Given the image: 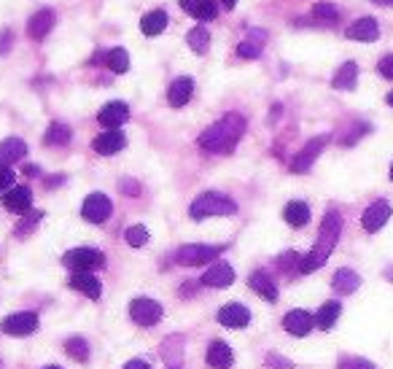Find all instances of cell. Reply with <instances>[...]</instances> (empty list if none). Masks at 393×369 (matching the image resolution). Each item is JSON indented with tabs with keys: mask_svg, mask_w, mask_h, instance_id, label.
I'll list each match as a JSON object with an SVG mask.
<instances>
[{
	"mask_svg": "<svg viewBox=\"0 0 393 369\" xmlns=\"http://www.w3.org/2000/svg\"><path fill=\"white\" fill-rule=\"evenodd\" d=\"M243 132H246V116L226 113L216 124H210L197 143H199V148L210 151V154H232L234 146L240 143Z\"/></svg>",
	"mask_w": 393,
	"mask_h": 369,
	"instance_id": "6da1fadb",
	"label": "cell"
},
{
	"mask_svg": "<svg viewBox=\"0 0 393 369\" xmlns=\"http://www.w3.org/2000/svg\"><path fill=\"white\" fill-rule=\"evenodd\" d=\"M340 234H342V216L337 213V210H329L326 216H323V224H320V232H318V240H315V246L310 251L308 256L299 259V272H315L320 264H326V259L332 256L334 246H337V240H340Z\"/></svg>",
	"mask_w": 393,
	"mask_h": 369,
	"instance_id": "7a4b0ae2",
	"label": "cell"
},
{
	"mask_svg": "<svg viewBox=\"0 0 393 369\" xmlns=\"http://www.w3.org/2000/svg\"><path fill=\"white\" fill-rule=\"evenodd\" d=\"M234 210H237V205H234L232 197L219 194V192H205L192 202L189 216L194 222H202V219H210V216H232Z\"/></svg>",
	"mask_w": 393,
	"mask_h": 369,
	"instance_id": "3957f363",
	"label": "cell"
},
{
	"mask_svg": "<svg viewBox=\"0 0 393 369\" xmlns=\"http://www.w3.org/2000/svg\"><path fill=\"white\" fill-rule=\"evenodd\" d=\"M62 264L73 272H92L105 264V256L100 251H95V248H73V251H68L62 256Z\"/></svg>",
	"mask_w": 393,
	"mask_h": 369,
	"instance_id": "277c9868",
	"label": "cell"
},
{
	"mask_svg": "<svg viewBox=\"0 0 393 369\" xmlns=\"http://www.w3.org/2000/svg\"><path fill=\"white\" fill-rule=\"evenodd\" d=\"M224 248L219 246H184L175 251V261L181 267H197V264H213Z\"/></svg>",
	"mask_w": 393,
	"mask_h": 369,
	"instance_id": "5b68a950",
	"label": "cell"
},
{
	"mask_svg": "<svg viewBox=\"0 0 393 369\" xmlns=\"http://www.w3.org/2000/svg\"><path fill=\"white\" fill-rule=\"evenodd\" d=\"M113 213V202L111 197H105L103 192H95L84 199V208H81V216H84L89 224H103L108 216Z\"/></svg>",
	"mask_w": 393,
	"mask_h": 369,
	"instance_id": "8992f818",
	"label": "cell"
},
{
	"mask_svg": "<svg viewBox=\"0 0 393 369\" xmlns=\"http://www.w3.org/2000/svg\"><path fill=\"white\" fill-rule=\"evenodd\" d=\"M130 316H132V321H135L137 326H154L162 318V305L154 302V299L140 296V299H132L130 302Z\"/></svg>",
	"mask_w": 393,
	"mask_h": 369,
	"instance_id": "52a82bcc",
	"label": "cell"
},
{
	"mask_svg": "<svg viewBox=\"0 0 393 369\" xmlns=\"http://www.w3.org/2000/svg\"><path fill=\"white\" fill-rule=\"evenodd\" d=\"M326 143H329V135H318V137H313L310 143H305V148H302V151L294 157V162H291V172H308L310 167H313V162L320 157V151L326 148Z\"/></svg>",
	"mask_w": 393,
	"mask_h": 369,
	"instance_id": "ba28073f",
	"label": "cell"
},
{
	"mask_svg": "<svg viewBox=\"0 0 393 369\" xmlns=\"http://www.w3.org/2000/svg\"><path fill=\"white\" fill-rule=\"evenodd\" d=\"M391 202L388 199H377V202H372L367 210H364V216H361V227L367 229V232H380L385 222L391 219Z\"/></svg>",
	"mask_w": 393,
	"mask_h": 369,
	"instance_id": "9c48e42d",
	"label": "cell"
},
{
	"mask_svg": "<svg viewBox=\"0 0 393 369\" xmlns=\"http://www.w3.org/2000/svg\"><path fill=\"white\" fill-rule=\"evenodd\" d=\"M0 329L11 337H30L38 329V316L36 313H14L9 318H3Z\"/></svg>",
	"mask_w": 393,
	"mask_h": 369,
	"instance_id": "30bf717a",
	"label": "cell"
},
{
	"mask_svg": "<svg viewBox=\"0 0 393 369\" xmlns=\"http://www.w3.org/2000/svg\"><path fill=\"white\" fill-rule=\"evenodd\" d=\"M127 119H130V105L122 103V100H113L108 105H103L98 113V122L103 124L105 130H119Z\"/></svg>",
	"mask_w": 393,
	"mask_h": 369,
	"instance_id": "8fae6325",
	"label": "cell"
},
{
	"mask_svg": "<svg viewBox=\"0 0 393 369\" xmlns=\"http://www.w3.org/2000/svg\"><path fill=\"white\" fill-rule=\"evenodd\" d=\"M219 323L226 326V329H246L248 323H251V313H248L246 305L229 302V305H224L219 310Z\"/></svg>",
	"mask_w": 393,
	"mask_h": 369,
	"instance_id": "7c38bea8",
	"label": "cell"
},
{
	"mask_svg": "<svg viewBox=\"0 0 393 369\" xmlns=\"http://www.w3.org/2000/svg\"><path fill=\"white\" fill-rule=\"evenodd\" d=\"M313 323H315V318L310 316L308 310H291L283 318V329L288 334H294V337H308L313 332Z\"/></svg>",
	"mask_w": 393,
	"mask_h": 369,
	"instance_id": "4fadbf2b",
	"label": "cell"
},
{
	"mask_svg": "<svg viewBox=\"0 0 393 369\" xmlns=\"http://www.w3.org/2000/svg\"><path fill=\"white\" fill-rule=\"evenodd\" d=\"M3 205L11 210V213H30L33 208V192L27 186H11L6 194H3Z\"/></svg>",
	"mask_w": 393,
	"mask_h": 369,
	"instance_id": "5bb4252c",
	"label": "cell"
},
{
	"mask_svg": "<svg viewBox=\"0 0 393 369\" xmlns=\"http://www.w3.org/2000/svg\"><path fill=\"white\" fill-rule=\"evenodd\" d=\"M124 146H127V137H124L122 130H105V132L95 137V143H92V148H95L98 154H103V157L119 154Z\"/></svg>",
	"mask_w": 393,
	"mask_h": 369,
	"instance_id": "9a60e30c",
	"label": "cell"
},
{
	"mask_svg": "<svg viewBox=\"0 0 393 369\" xmlns=\"http://www.w3.org/2000/svg\"><path fill=\"white\" fill-rule=\"evenodd\" d=\"M232 284H234V270L226 264V261L213 264V267L202 275V286H208V289H229Z\"/></svg>",
	"mask_w": 393,
	"mask_h": 369,
	"instance_id": "2e32d148",
	"label": "cell"
},
{
	"mask_svg": "<svg viewBox=\"0 0 393 369\" xmlns=\"http://www.w3.org/2000/svg\"><path fill=\"white\" fill-rule=\"evenodd\" d=\"M51 27H54V11H51V9H41L38 14L30 16V22H27V36L33 38V41H43V38L51 33Z\"/></svg>",
	"mask_w": 393,
	"mask_h": 369,
	"instance_id": "e0dca14e",
	"label": "cell"
},
{
	"mask_svg": "<svg viewBox=\"0 0 393 369\" xmlns=\"http://www.w3.org/2000/svg\"><path fill=\"white\" fill-rule=\"evenodd\" d=\"M345 36L350 38V41H364V43H372V41H377L380 38V27L377 22L372 19V16H361L358 22L347 27V33Z\"/></svg>",
	"mask_w": 393,
	"mask_h": 369,
	"instance_id": "ac0fdd59",
	"label": "cell"
},
{
	"mask_svg": "<svg viewBox=\"0 0 393 369\" xmlns=\"http://www.w3.org/2000/svg\"><path fill=\"white\" fill-rule=\"evenodd\" d=\"M192 95H194V81L189 76H184V78H175L170 84V89H167V103H170L172 108H184L186 103L192 100Z\"/></svg>",
	"mask_w": 393,
	"mask_h": 369,
	"instance_id": "d6986e66",
	"label": "cell"
},
{
	"mask_svg": "<svg viewBox=\"0 0 393 369\" xmlns=\"http://www.w3.org/2000/svg\"><path fill=\"white\" fill-rule=\"evenodd\" d=\"M181 6L189 11V16H194L199 22H210V19L219 16V3L216 0H181Z\"/></svg>",
	"mask_w": 393,
	"mask_h": 369,
	"instance_id": "ffe728a7",
	"label": "cell"
},
{
	"mask_svg": "<svg viewBox=\"0 0 393 369\" xmlns=\"http://www.w3.org/2000/svg\"><path fill=\"white\" fill-rule=\"evenodd\" d=\"M70 289L81 291L89 299H100V294H103V286H100V281L92 272H73L70 275Z\"/></svg>",
	"mask_w": 393,
	"mask_h": 369,
	"instance_id": "44dd1931",
	"label": "cell"
},
{
	"mask_svg": "<svg viewBox=\"0 0 393 369\" xmlns=\"http://www.w3.org/2000/svg\"><path fill=\"white\" fill-rule=\"evenodd\" d=\"M208 364L213 369H229L234 364V353L232 348L221 340H216V343L208 345Z\"/></svg>",
	"mask_w": 393,
	"mask_h": 369,
	"instance_id": "7402d4cb",
	"label": "cell"
},
{
	"mask_svg": "<svg viewBox=\"0 0 393 369\" xmlns=\"http://www.w3.org/2000/svg\"><path fill=\"white\" fill-rule=\"evenodd\" d=\"M27 154V143L22 137H6L3 143H0V165H14V162L25 160Z\"/></svg>",
	"mask_w": 393,
	"mask_h": 369,
	"instance_id": "603a6c76",
	"label": "cell"
},
{
	"mask_svg": "<svg viewBox=\"0 0 393 369\" xmlns=\"http://www.w3.org/2000/svg\"><path fill=\"white\" fill-rule=\"evenodd\" d=\"M248 286H251L261 299H267V302H278V286H275V281H272L267 272H253L251 281H248Z\"/></svg>",
	"mask_w": 393,
	"mask_h": 369,
	"instance_id": "cb8c5ba5",
	"label": "cell"
},
{
	"mask_svg": "<svg viewBox=\"0 0 393 369\" xmlns=\"http://www.w3.org/2000/svg\"><path fill=\"white\" fill-rule=\"evenodd\" d=\"M332 286H334V291H337V294H353L358 286H361V278H358V272L342 267V270L334 272Z\"/></svg>",
	"mask_w": 393,
	"mask_h": 369,
	"instance_id": "d4e9b609",
	"label": "cell"
},
{
	"mask_svg": "<svg viewBox=\"0 0 393 369\" xmlns=\"http://www.w3.org/2000/svg\"><path fill=\"white\" fill-rule=\"evenodd\" d=\"M164 27H167V14L162 11V9L143 14V19H140V30H143V36H148V38L162 36Z\"/></svg>",
	"mask_w": 393,
	"mask_h": 369,
	"instance_id": "484cf974",
	"label": "cell"
},
{
	"mask_svg": "<svg viewBox=\"0 0 393 369\" xmlns=\"http://www.w3.org/2000/svg\"><path fill=\"white\" fill-rule=\"evenodd\" d=\"M340 313H342V305H340L337 299L326 302V305H320L318 316H315V326L323 329V332H329L334 323H337V318H340Z\"/></svg>",
	"mask_w": 393,
	"mask_h": 369,
	"instance_id": "4316f807",
	"label": "cell"
},
{
	"mask_svg": "<svg viewBox=\"0 0 393 369\" xmlns=\"http://www.w3.org/2000/svg\"><path fill=\"white\" fill-rule=\"evenodd\" d=\"M356 81H358V65L356 62H345V65H340V71L334 73L332 86L334 89H353Z\"/></svg>",
	"mask_w": 393,
	"mask_h": 369,
	"instance_id": "83f0119b",
	"label": "cell"
},
{
	"mask_svg": "<svg viewBox=\"0 0 393 369\" xmlns=\"http://www.w3.org/2000/svg\"><path fill=\"white\" fill-rule=\"evenodd\" d=\"M283 219L291 224V227H305V224L310 222V208H308V202H299V199H294V202H288V205L283 208Z\"/></svg>",
	"mask_w": 393,
	"mask_h": 369,
	"instance_id": "f1b7e54d",
	"label": "cell"
},
{
	"mask_svg": "<svg viewBox=\"0 0 393 369\" xmlns=\"http://www.w3.org/2000/svg\"><path fill=\"white\" fill-rule=\"evenodd\" d=\"M70 137H73V132H70V127L62 122H51L49 130H46V135H43V143L46 146H68L70 143Z\"/></svg>",
	"mask_w": 393,
	"mask_h": 369,
	"instance_id": "f546056e",
	"label": "cell"
},
{
	"mask_svg": "<svg viewBox=\"0 0 393 369\" xmlns=\"http://www.w3.org/2000/svg\"><path fill=\"white\" fill-rule=\"evenodd\" d=\"M65 353L75 358L78 364H84V361H89V343L84 337H70V340H65Z\"/></svg>",
	"mask_w": 393,
	"mask_h": 369,
	"instance_id": "4dcf8cb0",
	"label": "cell"
},
{
	"mask_svg": "<svg viewBox=\"0 0 393 369\" xmlns=\"http://www.w3.org/2000/svg\"><path fill=\"white\" fill-rule=\"evenodd\" d=\"M105 65L111 68L113 73H127V68H130V54H127V49H122V46L111 49L108 57H105Z\"/></svg>",
	"mask_w": 393,
	"mask_h": 369,
	"instance_id": "1f68e13d",
	"label": "cell"
},
{
	"mask_svg": "<svg viewBox=\"0 0 393 369\" xmlns=\"http://www.w3.org/2000/svg\"><path fill=\"white\" fill-rule=\"evenodd\" d=\"M186 41H189V46H192L197 54H205V51L210 49V33L205 30V27H194V30H189Z\"/></svg>",
	"mask_w": 393,
	"mask_h": 369,
	"instance_id": "d6a6232c",
	"label": "cell"
},
{
	"mask_svg": "<svg viewBox=\"0 0 393 369\" xmlns=\"http://www.w3.org/2000/svg\"><path fill=\"white\" fill-rule=\"evenodd\" d=\"M124 240H127V246L143 248L148 243V229L143 227V224H132V227L124 229Z\"/></svg>",
	"mask_w": 393,
	"mask_h": 369,
	"instance_id": "836d02e7",
	"label": "cell"
},
{
	"mask_svg": "<svg viewBox=\"0 0 393 369\" xmlns=\"http://www.w3.org/2000/svg\"><path fill=\"white\" fill-rule=\"evenodd\" d=\"M313 16H315L318 22H323V25H334V22L340 19V11H337V6H332V3H318V6L313 9Z\"/></svg>",
	"mask_w": 393,
	"mask_h": 369,
	"instance_id": "e575fe53",
	"label": "cell"
},
{
	"mask_svg": "<svg viewBox=\"0 0 393 369\" xmlns=\"http://www.w3.org/2000/svg\"><path fill=\"white\" fill-rule=\"evenodd\" d=\"M340 369H377V367L361 356H342L340 358Z\"/></svg>",
	"mask_w": 393,
	"mask_h": 369,
	"instance_id": "d590c367",
	"label": "cell"
},
{
	"mask_svg": "<svg viewBox=\"0 0 393 369\" xmlns=\"http://www.w3.org/2000/svg\"><path fill=\"white\" fill-rule=\"evenodd\" d=\"M41 219H43V213H33V210H30V213H27V219L22 224H19V227H16V234H27L30 232V229H33V227H36L38 222H41Z\"/></svg>",
	"mask_w": 393,
	"mask_h": 369,
	"instance_id": "8d00e7d4",
	"label": "cell"
},
{
	"mask_svg": "<svg viewBox=\"0 0 393 369\" xmlns=\"http://www.w3.org/2000/svg\"><path fill=\"white\" fill-rule=\"evenodd\" d=\"M237 54H240V57H246V60H256L258 54H261V46L246 41V43H240V46H237Z\"/></svg>",
	"mask_w": 393,
	"mask_h": 369,
	"instance_id": "74e56055",
	"label": "cell"
},
{
	"mask_svg": "<svg viewBox=\"0 0 393 369\" xmlns=\"http://www.w3.org/2000/svg\"><path fill=\"white\" fill-rule=\"evenodd\" d=\"M377 71H380L382 78H391L393 81V54H385V57L377 62Z\"/></svg>",
	"mask_w": 393,
	"mask_h": 369,
	"instance_id": "f35d334b",
	"label": "cell"
},
{
	"mask_svg": "<svg viewBox=\"0 0 393 369\" xmlns=\"http://www.w3.org/2000/svg\"><path fill=\"white\" fill-rule=\"evenodd\" d=\"M299 259H302V256H296V254H285V256L281 259V270L299 272Z\"/></svg>",
	"mask_w": 393,
	"mask_h": 369,
	"instance_id": "ab89813d",
	"label": "cell"
},
{
	"mask_svg": "<svg viewBox=\"0 0 393 369\" xmlns=\"http://www.w3.org/2000/svg\"><path fill=\"white\" fill-rule=\"evenodd\" d=\"M11 186H14V170L11 167H6V165H0V192H3V189L9 192Z\"/></svg>",
	"mask_w": 393,
	"mask_h": 369,
	"instance_id": "60d3db41",
	"label": "cell"
},
{
	"mask_svg": "<svg viewBox=\"0 0 393 369\" xmlns=\"http://www.w3.org/2000/svg\"><path fill=\"white\" fill-rule=\"evenodd\" d=\"M122 192L124 194H140V186L135 181H130V178H124L122 181Z\"/></svg>",
	"mask_w": 393,
	"mask_h": 369,
	"instance_id": "b9f144b4",
	"label": "cell"
},
{
	"mask_svg": "<svg viewBox=\"0 0 393 369\" xmlns=\"http://www.w3.org/2000/svg\"><path fill=\"white\" fill-rule=\"evenodd\" d=\"M9 49H11V30H6V33L0 36V54H6Z\"/></svg>",
	"mask_w": 393,
	"mask_h": 369,
	"instance_id": "7bdbcfd3",
	"label": "cell"
},
{
	"mask_svg": "<svg viewBox=\"0 0 393 369\" xmlns=\"http://www.w3.org/2000/svg\"><path fill=\"white\" fill-rule=\"evenodd\" d=\"M124 369H151V367H148L146 361H140V358H132V361L124 364Z\"/></svg>",
	"mask_w": 393,
	"mask_h": 369,
	"instance_id": "ee69618b",
	"label": "cell"
},
{
	"mask_svg": "<svg viewBox=\"0 0 393 369\" xmlns=\"http://www.w3.org/2000/svg\"><path fill=\"white\" fill-rule=\"evenodd\" d=\"M272 364H278V367H291V361H285V358H278V356H270Z\"/></svg>",
	"mask_w": 393,
	"mask_h": 369,
	"instance_id": "f6af8a7d",
	"label": "cell"
},
{
	"mask_svg": "<svg viewBox=\"0 0 393 369\" xmlns=\"http://www.w3.org/2000/svg\"><path fill=\"white\" fill-rule=\"evenodd\" d=\"M372 3H377V6H393V0H372Z\"/></svg>",
	"mask_w": 393,
	"mask_h": 369,
	"instance_id": "bcb514c9",
	"label": "cell"
},
{
	"mask_svg": "<svg viewBox=\"0 0 393 369\" xmlns=\"http://www.w3.org/2000/svg\"><path fill=\"white\" fill-rule=\"evenodd\" d=\"M234 3H237V0H224V6H226V9H234Z\"/></svg>",
	"mask_w": 393,
	"mask_h": 369,
	"instance_id": "7dc6e473",
	"label": "cell"
},
{
	"mask_svg": "<svg viewBox=\"0 0 393 369\" xmlns=\"http://www.w3.org/2000/svg\"><path fill=\"white\" fill-rule=\"evenodd\" d=\"M385 100H388V105H393V92H391V95H388Z\"/></svg>",
	"mask_w": 393,
	"mask_h": 369,
	"instance_id": "c3c4849f",
	"label": "cell"
},
{
	"mask_svg": "<svg viewBox=\"0 0 393 369\" xmlns=\"http://www.w3.org/2000/svg\"><path fill=\"white\" fill-rule=\"evenodd\" d=\"M43 369H62V367H57V364H51V367H43Z\"/></svg>",
	"mask_w": 393,
	"mask_h": 369,
	"instance_id": "681fc988",
	"label": "cell"
},
{
	"mask_svg": "<svg viewBox=\"0 0 393 369\" xmlns=\"http://www.w3.org/2000/svg\"><path fill=\"white\" fill-rule=\"evenodd\" d=\"M391 181H393V165H391Z\"/></svg>",
	"mask_w": 393,
	"mask_h": 369,
	"instance_id": "f907efd6",
	"label": "cell"
},
{
	"mask_svg": "<svg viewBox=\"0 0 393 369\" xmlns=\"http://www.w3.org/2000/svg\"><path fill=\"white\" fill-rule=\"evenodd\" d=\"M172 369H175V367H172Z\"/></svg>",
	"mask_w": 393,
	"mask_h": 369,
	"instance_id": "816d5d0a",
	"label": "cell"
}]
</instances>
